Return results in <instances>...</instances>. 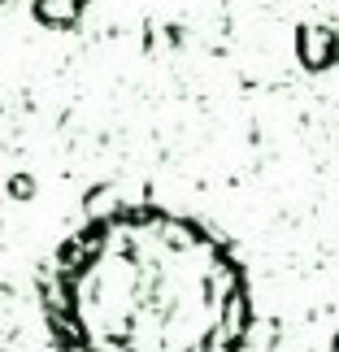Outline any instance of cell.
Returning <instances> with one entry per match:
<instances>
[{"instance_id": "obj_1", "label": "cell", "mask_w": 339, "mask_h": 352, "mask_svg": "<svg viewBox=\"0 0 339 352\" xmlns=\"http://www.w3.org/2000/svg\"><path fill=\"white\" fill-rule=\"evenodd\" d=\"M57 352H239L252 287L235 248L161 205L83 222L44 274Z\"/></svg>"}]
</instances>
